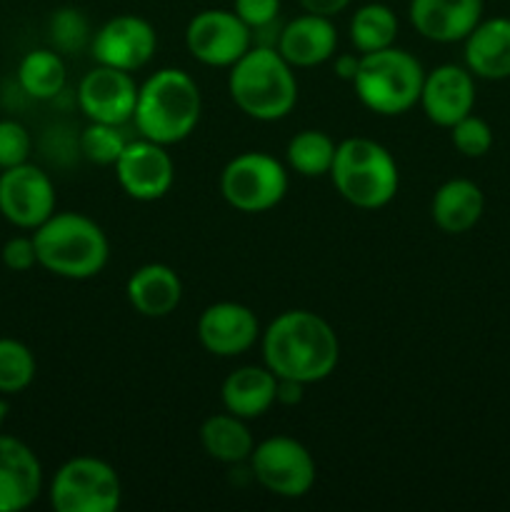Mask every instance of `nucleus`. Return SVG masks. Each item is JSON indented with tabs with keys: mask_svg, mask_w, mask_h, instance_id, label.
I'll return each mask as SVG.
<instances>
[{
	"mask_svg": "<svg viewBox=\"0 0 510 512\" xmlns=\"http://www.w3.org/2000/svg\"><path fill=\"white\" fill-rule=\"evenodd\" d=\"M265 368L275 378L310 385L338 368L340 343L330 323L310 310H285L260 335Z\"/></svg>",
	"mask_w": 510,
	"mask_h": 512,
	"instance_id": "nucleus-1",
	"label": "nucleus"
},
{
	"mask_svg": "<svg viewBox=\"0 0 510 512\" xmlns=\"http://www.w3.org/2000/svg\"><path fill=\"white\" fill-rule=\"evenodd\" d=\"M200 88L185 70L163 68L138 88L133 123L140 138L160 145H175L198 128Z\"/></svg>",
	"mask_w": 510,
	"mask_h": 512,
	"instance_id": "nucleus-2",
	"label": "nucleus"
},
{
	"mask_svg": "<svg viewBox=\"0 0 510 512\" xmlns=\"http://www.w3.org/2000/svg\"><path fill=\"white\" fill-rule=\"evenodd\" d=\"M38 265L58 278L88 280L108 265L110 245L103 228L83 213H53L33 230Z\"/></svg>",
	"mask_w": 510,
	"mask_h": 512,
	"instance_id": "nucleus-3",
	"label": "nucleus"
},
{
	"mask_svg": "<svg viewBox=\"0 0 510 512\" xmlns=\"http://www.w3.org/2000/svg\"><path fill=\"white\" fill-rule=\"evenodd\" d=\"M228 90L233 103L260 123L283 120L298 103L293 65L278 50L263 45H253L238 63L230 65Z\"/></svg>",
	"mask_w": 510,
	"mask_h": 512,
	"instance_id": "nucleus-4",
	"label": "nucleus"
},
{
	"mask_svg": "<svg viewBox=\"0 0 510 512\" xmlns=\"http://www.w3.org/2000/svg\"><path fill=\"white\" fill-rule=\"evenodd\" d=\"M340 198L360 210L385 208L400 185L398 163L388 148L370 138H348L335 148L330 168Z\"/></svg>",
	"mask_w": 510,
	"mask_h": 512,
	"instance_id": "nucleus-5",
	"label": "nucleus"
},
{
	"mask_svg": "<svg viewBox=\"0 0 510 512\" xmlns=\"http://www.w3.org/2000/svg\"><path fill=\"white\" fill-rule=\"evenodd\" d=\"M425 70L415 55L395 45L360 55L353 78L355 95L368 110L378 115H403L420 103Z\"/></svg>",
	"mask_w": 510,
	"mask_h": 512,
	"instance_id": "nucleus-6",
	"label": "nucleus"
},
{
	"mask_svg": "<svg viewBox=\"0 0 510 512\" xmlns=\"http://www.w3.org/2000/svg\"><path fill=\"white\" fill-rule=\"evenodd\" d=\"M123 485L113 465L90 455L63 463L50 483V505L58 512H115Z\"/></svg>",
	"mask_w": 510,
	"mask_h": 512,
	"instance_id": "nucleus-7",
	"label": "nucleus"
},
{
	"mask_svg": "<svg viewBox=\"0 0 510 512\" xmlns=\"http://www.w3.org/2000/svg\"><path fill=\"white\" fill-rule=\"evenodd\" d=\"M220 193L240 213L273 210L288 193V173L273 155L248 150L230 160L220 173Z\"/></svg>",
	"mask_w": 510,
	"mask_h": 512,
	"instance_id": "nucleus-8",
	"label": "nucleus"
},
{
	"mask_svg": "<svg viewBox=\"0 0 510 512\" xmlns=\"http://www.w3.org/2000/svg\"><path fill=\"white\" fill-rule=\"evenodd\" d=\"M253 478L278 498H303L315 485V460L300 440L275 435L263 440L250 453Z\"/></svg>",
	"mask_w": 510,
	"mask_h": 512,
	"instance_id": "nucleus-9",
	"label": "nucleus"
},
{
	"mask_svg": "<svg viewBox=\"0 0 510 512\" xmlns=\"http://www.w3.org/2000/svg\"><path fill=\"white\" fill-rule=\"evenodd\" d=\"M185 45L198 63L230 68L253 48V30L235 15V10H200L185 28Z\"/></svg>",
	"mask_w": 510,
	"mask_h": 512,
	"instance_id": "nucleus-10",
	"label": "nucleus"
},
{
	"mask_svg": "<svg viewBox=\"0 0 510 512\" xmlns=\"http://www.w3.org/2000/svg\"><path fill=\"white\" fill-rule=\"evenodd\" d=\"M55 213V185L38 165H15L0 173V215L20 230H35Z\"/></svg>",
	"mask_w": 510,
	"mask_h": 512,
	"instance_id": "nucleus-11",
	"label": "nucleus"
},
{
	"mask_svg": "<svg viewBox=\"0 0 510 512\" xmlns=\"http://www.w3.org/2000/svg\"><path fill=\"white\" fill-rule=\"evenodd\" d=\"M155 48H158L155 28L138 15H115L108 23L100 25L98 33H93V40H90V53L95 63L128 70V73L145 68L153 60Z\"/></svg>",
	"mask_w": 510,
	"mask_h": 512,
	"instance_id": "nucleus-12",
	"label": "nucleus"
},
{
	"mask_svg": "<svg viewBox=\"0 0 510 512\" xmlns=\"http://www.w3.org/2000/svg\"><path fill=\"white\" fill-rule=\"evenodd\" d=\"M115 178L125 195L140 203H153L173 188L175 165L165 145L148 138L128 140L115 163Z\"/></svg>",
	"mask_w": 510,
	"mask_h": 512,
	"instance_id": "nucleus-13",
	"label": "nucleus"
},
{
	"mask_svg": "<svg viewBox=\"0 0 510 512\" xmlns=\"http://www.w3.org/2000/svg\"><path fill=\"white\" fill-rule=\"evenodd\" d=\"M138 88L128 70L98 65L83 75L78 85V108L90 123L123 125L133 120Z\"/></svg>",
	"mask_w": 510,
	"mask_h": 512,
	"instance_id": "nucleus-14",
	"label": "nucleus"
},
{
	"mask_svg": "<svg viewBox=\"0 0 510 512\" xmlns=\"http://www.w3.org/2000/svg\"><path fill=\"white\" fill-rule=\"evenodd\" d=\"M260 323L253 310L243 303L223 300L200 313L198 340L210 355L235 358L253 348L260 340Z\"/></svg>",
	"mask_w": 510,
	"mask_h": 512,
	"instance_id": "nucleus-15",
	"label": "nucleus"
},
{
	"mask_svg": "<svg viewBox=\"0 0 510 512\" xmlns=\"http://www.w3.org/2000/svg\"><path fill=\"white\" fill-rule=\"evenodd\" d=\"M420 108L430 123L453 128L475 108V75L463 65L445 63L425 73Z\"/></svg>",
	"mask_w": 510,
	"mask_h": 512,
	"instance_id": "nucleus-16",
	"label": "nucleus"
},
{
	"mask_svg": "<svg viewBox=\"0 0 510 512\" xmlns=\"http://www.w3.org/2000/svg\"><path fill=\"white\" fill-rule=\"evenodd\" d=\"M43 490L40 460L23 440L0 435V512H20Z\"/></svg>",
	"mask_w": 510,
	"mask_h": 512,
	"instance_id": "nucleus-17",
	"label": "nucleus"
},
{
	"mask_svg": "<svg viewBox=\"0 0 510 512\" xmlns=\"http://www.w3.org/2000/svg\"><path fill=\"white\" fill-rule=\"evenodd\" d=\"M415 33L433 43H460L483 20V0H410Z\"/></svg>",
	"mask_w": 510,
	"mask_h": 512,
	"instance_id": "nucleus-18",
	"label": "nucleus"
},
{
	"mask_svg": "<svg viewBox=\"0 0 510 512\" xmlns=\"http://www.w3.org/2000/svg\"><path fill=\"white\" fill-rule=\"evenodd\" d=\"M338 48V30L330 18L315 13H303L280 28L278 53L293 68H315L328 63Z\"/></svg>",
	"mask_w": 510,
	"mask_h": 512,
	"instance_id": "nucleus-19",
	"label": "nucleus"
},
{
	"mask_svg": "<svg viewBox=\"0 0 510 512\" xmlns=\"http://www.w3.org/2000/svg\"><path fill=\"white\" fill-rule=\"evenodd\" d=\"M463 43L465 68L475 78H510V18L480 20Z\"/></svg>",
	"mask_w": 510,
	"mask_h": 512,
	"instance_id": "nucleus-20",
	"label": "nucleus"
},
{
	"mask_svg": "<svg viewBox=\"0 0 510 512\" xmlns=\"http://www.w3.org/2000/svg\"><path fill=\"white\" fill-rule=\"evenodd\" d=\"M130 305L145 318H165L183 300V283L170 265L148 263L135 270L125 285Z\"/></svg>",
	"mask_w": 510,
	"mask_h": 512,
	"instance_id": "nucleus-21",
	"label": "nucleus"
},
{
	"mask_svg": "<svg viewBox=\"0 0 510 512\" xmlns=\"http://www.w3.org/2000/svg\"><path fill=\"white\" fill-rule=\"evenodd\" d=\"M275 393H278V378L273 370L243 365L225 378L223 388H220V400L228 413L243 420H253L273 408Z\"/></svg>",
	"mask_w": 510,
	"mask_h": 512,
	"instance_id": "nucleus-22",
	"label": "nucleus"
},
{
	"mask_svg": "<svg viewBox=\"0 0 510 512\" xmlns=\"http://www.w3.org/2000/svg\"><path fill=\"white\" fill-rule=\"evenodd\" d=\"M485 213V195L473 180L453 178L440 185L433 195L430 215L435 225L448 235H463L480 223Z\"/></svg>",
	"mask_w": 510,
	"mask_h": 512,
	"instance_id": "nucleus-23",
	"label": "nucleus"
},
{
	"mask_svg": "<svg viewBox=\"0 0 510 512\" xmlns=\"http://www.w3.org/2000/svg\"><path fill=\"white\" fill-rule=\"evenodd\" d=\"M200 443H203V450L218 463H245L250 460V453H253V433L248 430L243 418L233 413H218L210 415L208 420L200 428Z\"/></svg>",
	"mask_w": 510,
	"mask_h": 512,
	"instance_id": "nucleus-24",
	"label": "nucleus"
},
{
	"mask_svg": "<svg viewBox=\"0 0 510 512\" xmlns=\"http://www.w3.org/2000/svg\"><path fill=\"white\" fill-rule=\"evenodd\" d=\"M18 83L25 95L35 100H53L68 83L63 55L55 48L30 50L18 65Z\"/></svg>",
	"mask_w": 510,
	"mask_h": 512,
	"instance_id": "nucleus-25",
	"label": "nucleus"
},
{
	"mask_svg": "<svg viewBox=\"0 0 510 512\" xmlns=\"http://www.w3.org/2000/svg\"><path fill=\"white\" fill-rule=\"evenodd\" d=\"M398 15L383 3L360 5L350 18V43L360 55L390 48L398 38Z\"/></svg>",
	"mask_w": 510,
	"mask_h": 512,
	"instance_id": "nucleus-26",
	"label": "nucleus"
},
{
	"mask_svg": "<svg viewBox=\"0 0 510 512\" xmlns=\"http://www.w3.org/2000/svg\"><path fill=\"white\" fill-rule=\"evenodd\" d=\"M335 148L338 145L323 130H300L290 138L285 158L290 168L303 178H320V175H330Z\"/></svg>",
	"mask_w": 510,
	"mask_h": 512,
	"instance_id": "nucleus-27",
	"label": "nucleus"
},
{
	"mask_svg": "<svg viewBox=\"0 0 510 512\" xmlns=\"http://www.w3.org/2000/svg\"><path fill=\"white\" fill-rule=\"evenodd\" d=\"M35 355L15 338H0V395H18L35 380Z\"/></svg>",
	"mask_w": 510,
	"mask_h": 512,
	"instance_id": "nucleus-28",
	"label": "nucleus"
},
{
	"mask_svg": "<svg viewBox=\"0 0 510 512\" xmlns=\"http://www.w3.org/2000/svg\"><path fill=\"white\" fill-rule=\"evenodd\" d=\"M128 140L120 133V125L90 123L80 135V153L95 165H115Z\"/></svg>",
	"mask_w": 510,
	"mask_h": 512,
	"instance_id": "nucleus-29",
	"label": "nucleus"
},
{
	"mask_svg": "<svg viewBox=\"0 0 510 512\" xmlns=\"http://www.w3.org/2000/svg\"><path fill=\"white\" fill-rule=\"evenodd\" d=\"M50 40L60 55L80 53L93 40L88 18L78 8H58L50 15Z\"/></svg>",
	"mask_w": 510,
	"mask_h": 512,
	"instance_id": "nucleus-30",
	"label": "nucleus"
},
{
	"mask_svg": "<svg viewBox=\"0 0 510 512\" xmlns=\"http://www.w3.org/2000/svg\"><path fill=\"white\" fill-rule=\"evenodd\" d=\"M450 140L465 158H483L493 148V130L483 118L470 113L450 128Z\"/></svg>",
	"mask_w": 510,
	"mask_h": 512,
	"instance_id": "nucleus-31",
	"label": "nucleus"
},
{
	"mask_svg": "<svg viewBox=\"0 0 510 512\" xmlns=\"http://www.w3.org/2000/svg\"><path fill=\"white\" fill-rule=\"evenodd\" d=\"M30 133L18 120H0V170L15 168L28 163L30 158Z\"/></svg>",
	"mask_w": 510,
	"mask_h": 512,
	"instance_id": "nucleus-32",
	"label": "nucleus"
},
{
	"mask_svg": "<svg viewBox=\"0 0 510 512\" xmlns=\"http://www.w3.org/2000/svg\"><path fill=\"white\" fill-rule=\"evenodd\" d=\"M3 265L13 273H28L38 265V253H35L33 235H15L0 250Z\"/></svg>",
	"mask_w": 510,
	"mask_h": 512,
	"instance_id": "nucleus-33",
	"label": "nucleus"
},
{
	"mask_svg": "<svg viewBox=\"0 0 510 512\" xmlns=\"http://www.w3.org/2000/svg\"><path fill=\"white\" fill-rule=\"evenodd\" d=\"M233 10L250 30H258L278 20L280 0H233Z\"/></svg>",
	"mask_w": 510,
	"mask_h": 512,
	"instance_id": "nucleus-34",
	"label": "nucleus"
},
{
	"mask_svg": "<svg viewBox=\"0 0 510 512\" xmlns=\"http://www.w3.org/2000/svg\"><path fill=\"white\" fill-rule=\"evenodd\" d=\"M303 5L305 13H315V15H325V18H333V15L343 13L353 0H298Z\"/></svg>",
	"mask_w": 510,
	"mask_h": 512,
	"instance_id": "nucleus-35",
	"label": "nucleus"
},
{
	"mask_svg": "<svg viewBox=\"0 0 510 512\" xmlns=\"http://www.w3.org/2000/svg\"><path fill=\"white\" fill-rule=\"evenodd\" d=\"M303 383L288 378H278V393H275V403L283 405H298L303 400Z\"/></svg>",
	"mask_w": 510,
	"mask_h": 512,
	"instance_id": "nucleus-36",
	"label": "nucleus"
},
{
	"mask_svg": "<svg viewBox=\"0 0 510 512\" xmlns=\"http://www.w3.org/2000/svg\"><path fill=\"white\" fill-rule=\"evenodd\" d=\"M358 65H360V55L343 53L335 58V73H338V78L350 80V83H353L355 73H358Z\"/></svg>",
	"mask_w": 510,
	"mask_h": 512,
	"instance_id": "nucleus-37",
	"label": "nucleus"
},
{
	"mask_svg": "<svg viewBox=\"0 0 510 512\" xmlns=\"http://www.w3.org/2000/svg\"><path fill=\"white\" fill-rule=\"evenodd\" d=\"M5 418H8V403H5L3 395H0V428H3Z\"/></svg>",
	"mask_w": 510,
	"mask_h": 512,
	"instance_id": "nucleus-38",
	"label": "nucleus"
}]
</instances>
